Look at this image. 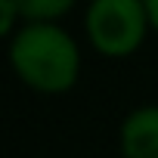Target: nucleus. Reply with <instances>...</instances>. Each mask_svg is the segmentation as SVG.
<instances>
[{
	"label": "nucleus",
	"mask_w": 158,
	"mask_h": 158,
	"mask_svg": "<svg viewBox=\"0 0 158 158\" xmlns=\"http://www.w3.org/2000/svg\"><path fill=\"white\" fill-rule=\"evenodd\" d=\"M10 62L22 81L40 93H65L81 71L77 44L53 22L25 25L10 44Z\"/></svg>",
	"instance_id": "nucleus-1"
},
{
	"label": "nucleus",
	"mask_w": 158,
	"mask_h": 158,
	"mask_svg": "<svg viewBox=\"0 0 158 158\" xmlns=\"http://www.w3.org/2000/svg\"><path fill=\"white\" fill-rule=\"evenodd\" d=\"M146 0H93L87 13V37L106 56H127L146 37Z\"/></svg>",
	"instance_id": "nucleus-2"
},
{
	"label": "nucleus",
	"mask_w": 158,
	"mask_h": 158,
	"mask_svg": "<svg viewBox=\"0 0 158 158\" xmlns=\"http://www.w3.org/2000/svg\"><path fill=\"white\" fill-rule=\"evenodd\" d=\"M121 155L124 158H158V106H143L124 118Z\"/></svg>",
	"instance_id": "nucleus-3"
},
{
	"label": "nucleus",
	"mask_w": 158,
	"mask_h": 158,
	"mask_svg": "<svg viewBox=\"0 0 158 158\" xmlns=\"http://www.w3.org/2000/svg\"><path fill=\"white\" fill-rule=\"evenodd\" d=\"M16 3H19L25 19H31V22H53V19L65 16L74 6V0H16Z\"/></svg>",
	"instance_id": "nucleus-4"
},
{
	"label": "nucleus",
	"mask_w": 158,
	"mask_h": 158,
	"mask_svg": "<svg viewBox=\"0 0 158 158\" xmlns=\"http://www.w3.org/2000/svg\"><path fill=\"white\" fill-rule=\"evenodd\" d=\"M16 16H22V10H19L16 0H0V31H3V34H10V31H13Z\"/></svg>",
	"instance_id": "nucleus-5"
},
{
	"label": "nucleus",
	"mask_w": 158,
	"mask_h": 158,
	"mask_svg": "<svg viewBox=\"0 0 158 158\" xmlns=\"http://www.w3.org/2000/svg\"><path fill=\"white\" fill-rule=\"evenodd\" d=\"M146 13H149V22H152V28L158 31V0H146Z\"/></svg>",
	"instance_id": "nucleus-6"
}]
</instances>
